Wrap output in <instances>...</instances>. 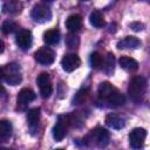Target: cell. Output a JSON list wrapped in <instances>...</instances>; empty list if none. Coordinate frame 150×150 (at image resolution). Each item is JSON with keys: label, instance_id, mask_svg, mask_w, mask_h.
Listing matches in <instances>:
<instances>
[{"label": "cell", "instance_id": "obj_1", "mask_svg": "<svg viewBox=\"0 0 150 150\" xmlns=\"http://www.w3.org/2000/svg\"><path fill=\"white\" fill-rule=\"evenodd\" d=\"M98 95L102 101H105L109 107H120L125 103V97L109 82H101L98 86Z\"/></svg>", "mask_w": 150, "mask_h": 150}, {"label": "cell", "instance_id": "obj_2", "mask_svg": "<svg viewBox=\"0 0 150 150\" xmlns=\"http://www.w3.org/2000/svg\"><path fill=\"white\" fill-rule=\"evenodd\" d=\"M146 91V80L144 76H135L128 87V94L131 100L138 102L141 101Z\"/></svg>", "mask_w": 150, "mask_h": 150}, {"label": "cell", "instance_id": "obj_3", "mask_svg": "<svg viewBox=\"0 0 150 150\" xmlns=\"http://www.w3.org/2000/svg\"><path fill=\"white\" fill-rule=\"evenodd\" d=\"M4 80L11 86H18L22 81L21 68L18 63L12 62L4 67Z\"/></svg>", "mask_w": 150, "mask_h": 150}, {"label": "cell", "instance_id": "obj_4", "mask_svg": "<svg viewBox=\"0 0 150 150\" xmlns=\"http://www.w3.org/2000/svg\"><path fill=\"white\" fill-rule=\"evenodd\" d=\"M30 16L38 23H45L52 19V11L45 4H36L30 12Z\"/></svg>", "mask_w": 150, "mask_h": 150}, {"label": "cell", "instance_id": "obj_5", "mask_svg": "<svg viewBox=\"0 0 150 150\" xmlns=\"http://www.w3.org/2000/svg\"><path fill=\"white\" fill-rule=\"evenodd\" d=\"M69 124H70V118L68 115L59 116L57 122L55 123V125L52 129V135L56 142H60L64 138V136L67 135V128Z\"/></svg>", "mask_w": 150, "mask_h": 150}, {"label": "cell", "instance_id": "obj_6", "mask_svg": "<svg viewBox=\"0 0 150 150\" xmlns=\"http://www.w3.org/2000/svg\"><path fill=\"white\" fill-rule=\"evenodd\" d=\"M86 139H90L94 142L98 148H105L110 142V135L109 132L103 128H96L91 130L90 135L86 137Z\"/></svg>", "mask_w": 150, "mask_h": 150}, {"label": "cell", "instance_id": "obj_7", "mask_svg": "<svg viewBox=\"0 0 150 150\" xmlns=\"http://www.w3.org/2000/svg\"><path fill=\"white\" fill-rule=\"evenodd\" d=\"M34 59L43 66H49L55 61V52L49 47H41L34 53Z\"/></svg>", "mask_w": 150, "mask_h": 150}, {"label": "cell", "instance_id": "obj_8", "mask_svg": "<svg viewBox=\"0 0 150 150\" xmlns=\"http://www.w3.org/2000/svg\"><path fill=\"white\" fill-rule=\"evenodd\" d=\"M36 83L39 84L41 97L42 98H48L53 93V86H52V82H50L49 74L48 73H41L36 79Z\"/></svg>", "mask_w": 150, "mask_h": 150}, {"label": "cell", "instance_id": "obj_9", "mask_svg": "<svg viewBox=\"0 0 150 150\" xmlns=\"http://www.w3.org/2000/svg\"><path fill=\"white\" fill-rule=\"evenodd\" d=\"M146 138V130L143 128H135L129 134V142L131 148L138 150L143 146L144 141Z\"/></svg>", "mask_w": 150, "mask_h": 150}, {"label": "cell", "instance_id": "obj_10", "mask_svg": "<svg viewBox=\"0 0 150 150\" xmlns=\"http://www.w3.org/2000/svg\"><path fill=\"white\" fill-rule=\"evenodd\" d=\"M15 42L20 49H22V50L29 49L32 47V43H33L32 32L28 29H20L15 36Z\"/></svg>", "mask_w": 150, "mask_h": 150}, {"label": "cell", "instance_id": "obj_11", "mask_svg": "<svg viewBox=\"0 0 150 150\" xmlns=\"http://www.w3.org/2000/svg\"><path fill=\"white\" fill-rule=\"evenodd\" d=\"M81 63V60L77 54H66L62 60H61V66H62V69L67 73H71L74 71Z\"/></svg>", "mask_w": 150, "mask_h": 150}, {"label": "cell", "instance_id": "obj_12", "mask_svg": "<svg viewBox=\"0 0 150 150\" xmlns=\"http://www.w3.org/2000/svg\"><path fill=\"white\" fill-rule=\"evenodd\" d=\"M40 111H41L40 108H32L27 112L28 127L33 135H34V131L38 130V125H39V121H40Z\"/></svg>", "mask_w": 150, "mask_h": 150}, {"label": "cell", "instance_id": "obj_13", "mask_svg": "<svg viewBox=\"0 0 150 150\" xmlns=\"http://www.w3.org/2000/svg\"><path fill=\"white\" fill-rule=\"evenodd\" d=\"M35 98H36V94L32 89H29V88H22L19 91L18 96H16V102L20 105H26V104L30 103L32 101H34Z\"/></svg>", "mask_w": 150, "mask_h": 150}, {"label": "cell", "instance_id": "obj_14", "mask_svg": "<svg viewBox=\"0 0 150 150\" xmlns=\"http://www.w3.org/2000/svg\"><path fill=\"white\" fill-rule=\"evenodd\" d=\"M142 45L141 40L136 36H125L121 41L117 42V48L120 49H125V48H131V49H137Z\"/></svg>", "mask_w": 150, "mask_h": 150}, {"label": "cell", "instance_id": "obj_15", "mask_svg": "<svg viewBox=\"0 0 150 150\" xmlns=\"http://www.w3.org/2000/svg\"><path fill=\"white\" fill-rule=\"evenodd\" d=\"M82 26V16L80 14H71L66 20V27L70 33L77 32Z\"/></svg>", "mask_w": 150, "mask_h": 150}, {"label": "cell", "instance_id": "obj_16", "mask_svg": "<svg viewBox=\"0 0 150 150\" xmlns=\"http://www.w3.org/2000/svg\"><path fill=\"white\" fill-rule=\"evenodd\" d=\"M105 124L112 129H122L125 125V120L117 114H109L105 117Z\"/></svg>", "mask_w": 150, "mask_h": 150}, {"label": "cell", "instance_id": "obj_17", "mask_svg": "<svg viewBox=\"0 0 150 150\" xmlns=\"http://www.w3.org/2000/svg\"><path fill=\"white\" fill-rule=\"evenodd\" d=\"M22 9V4L20 1H15V0H9L6 1L2 5V12L5 14H11V15H15L19 14Z\"/></svg>", "mask_w": 150, "mask_h": 150}, {"label": "cell", "instance_id": "obj_18", "mask_svg": "<svg viewBox=\"0 0 150 150\" xmlns=\"http://www.w3.org/2000/svg\"><path fill=\"white\" fill-rule=\"evenodd\" d=\"M12 123L7 120L0 121V142H7L12 136Z\"/></svg>", "mask_w": 150, "mask_h": 150}, {"label": "cell", "instance_id": "obj_19", "mask_svg": "<svg viewBox=\"0 0 150 150\" xmlns=\"http://www.w3.org/2000/svg\"><path fill=\"white\" fill-rule=\"evenodd\" d=\"M118 62L121 68H123L127 71H136L138 69V62L130 56H121Z\"/></svg>", "mask_w": 150, "mask_h": 150}, {"label": "cell", "instance_id": "obj_20", "mask_svg": "<svg viewBox=\"0 0 150 150\" xmlns=\"http://www.w3.org/2000/svg\"><path fill=\"white\" fill-rule=\"evenodd\" d=\"M61 38L60 30L59 29H48L43 33V41L47 45H56L59 43Z\"/></svg>", "mask_w": 150, "mask_h": 150}, {"label": "cell", "instance_id": "obj_21", "mask_svg": "<svg viewBox=\"0 0 150 150\" xmlns=\"http://www.w3.org/2000/svg\"><path fill=\"white\" fill-rule=\"evenodd\" d=\"M89 22H90L91 26H94L96 28H101V27H103L105 25L103 14L100 11H97V9H95V11H93L90 13V15H89Z\"/></svg>", "mask_w": 150, "mask_h": 150}, {"label": "cell", "instance_id": "obj_22", "mask_svg": "<svg viewBox=\"0 0 150 150\" xmlns=\"http://www.w3.org/2000/svg\"><path fill=\"white\" fill-rule=\"evenodd\" d=\"M114 68H115V56L111 53H108V55L105 56L104 60V64H103V71L105 75L111 76L114 73Z\"/></svg>", "mask_w": 150, "mask_h": 150}, {"label": "cell", "instance_id": "obj_23", "mask_svg": "<svg viewBox=\"0 0 150 150\" xmlns=\"http://www.w3.org/2000/svg\"><path fill=\"white\" fill-rule=\"evenodd\" d=\"M88 94H89V89L88 88H81L74 96L73 98V104H82L84 103V101L87 100L88 97Z\"/></svg>", "mask_w": 150, "mask_h": 150}, {"label": "cell", "instance_id": "obj_24", "mask_svg": "<svg viewBox=\"0 0 150 150\" xmlns=\"http://www.w3.org/2000/svg\"><path fill=\"white\" fill-rule=\"evenodd\" d=\"M18 28H19L18 23L14 22V21H12V20H6V21H4L2 26H1V30H2V33L6 34V35H8V34L15 32Z\"/></svg>", "mask_w": 150, "mask_h": 150}, {"label": "cell", "instance_id": "obj_25", "mask_svg": "<svg viewBox=\"0 0 150 150\" xmlns=\"http://www.w3.org/2000/svg\"><path fill=\"white\" fill-rule=\"evenodd\" d=\"M89 62H90V66L95 69L100 68L103 63V59L101 56V54L98 52H94L90 54V57H89Z\"/></svg>", "mask_w": 150, "mask_h": 150}, {"label": "cell", "instance_id": "obj_26", "mask_svg": "<svg viewBox=\"0 0 150 150\" xmlns=\"http://www.w3.org/2000/svg\"><path fill=\"white\" fill-rule=\"evenodd\" d=\"M79 43H80V39L75 34L70 33L66 36V45L68 46V48H76Z\"/></svg>", "mask_w": 150, "mask_h": 150}, {"label": "cell", "instance_id": "obj_27", "mask_svg": "<svg viewBox=\"0 0 150 150\" xmlns=\"http://www.w3.org/2000/svg\"><path fill=\"white\" fill-rule=\"evenodd\" d=\"M130 28L134 29L135 32H141L144 29V25L142 22H138V21H135L132 23H130Z\"/></svg>", "mask_w": 150, "mask_h": 150}, {"label": "cell", "instance_id": "obj_28", "mask_svg": "<svg viewBox=\"0 0 150 150\" xmlns=\"http://www.w3.org/2000/svg\"><path fill=\"white\" fill-rule=\"evenodd\" d=\"M108 30L110 32V33H115L116 32V23H109L108 25Z\"/></svg>", "mask_w": 150, "mask_h": 150}, {"label": "cell", "instance_id": "obj_29", "mask_svg": "<svg viewBox=\"0 0 150 150\" xmlns=\"http://www.w3.org/2000/svg\"><path fill=\"white\" fill-rule=\"evenodd\" d=\"M4 49H5V43H4V41L0 39V54L4 52Z\"/></svg>", "mask_w": 150, "mask_h": 150}, {"label": "cell", "instance_id": "obj_30", "mask_svg": "<svg viewBox=\"0 0 150 150\" xmlns=\"http://www.w3.org/2000/svg\"><path fill=\"white\" fill-rule=\"evenodd\" d=\"M4 80V67L0 66V81Z\"/></svg>", "mask_w": 150, "mask_h": 150}, {"label": "cell", "instance_id": "obj_31", "mask_svg": "<svg viewBox=\"0 0 150 150\" xmlns=\"http://www.w3.org/2000/svg\"><path fill=\"white\" fill-rule=\"evenodd\" d=\"M5 93V89H4V87L2 86H0V95H2Z\"/></svg>", "mask_w": 150, "mask_h": 150}, {"label": "cell", "instance_id": "obj_32", "mask_svg": "<svg viewBox=\"0 0 150 150\" xmlns=\"http://www.w3.org/2000/svg\"><path fill=\"white\" fill-rule=\"evenodd\" d=\"M0 150H14V149H11V148H0Z\"/></svg>", "mask_w": 150, "mask_h": 150}, {"label": "cell", "instance_id": "obj_33", "mask_svg": "<svg viewBox=\"0 0 150 150\" xmlns=\"http://www.w3.org/2000/svg\"><path fill=\"white\" fill-rule=\"evenodd\" d=\"M55 150H64V149H61V148H59V149H55Z\"/></svg>", "mask_w": 150, "mask_h": 150}]
</instances>
